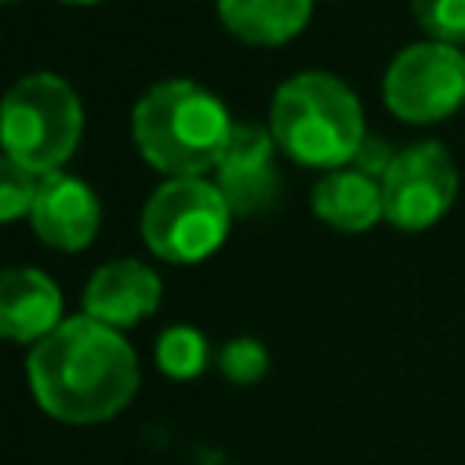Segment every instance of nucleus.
Listing matches in <instances>:
<instances>
[{
    "label": "nucleus",
    "mask_w": 465,
    "mask_h": 465,
    "mask_svg": "<svg viewBox=\"0 0 465 465\" xmlns=\"http://www.w3.org/2000/svg\"><path fill=\"white\" fill-rule=\"evenodd\" d=\"M36 403L69 425H94L124 411L138 389V360L116 327L91 316L62 320L29 352Z\"/></svg>",
    "instance_id": "f257e3e1"
},
{
    "label": "nucleus",
    "mask_w": 465,
    "mask_h": 465,
    "mask_svg": "<svg viewBox=\"0 0 465 465\" xmlns=\"http://www.w3.org/2000/svg\"><path fill=\"white\" fill-rule=\"evenodd\" d=\"M232 127L225 105L193 80H163L149 87L131 116L142 160L167 178H200L218 167Z\"/></svg>",
    "instance_id": "f03ea898"
},
{
    "label": "nucleus",
    "mask_w": 465,
    "mask_h": 465,
    "mask_svg": "<svg viewBox=\"0 0 465 465\" xmlns=\"http://www.w3.org/2000/svg\"><path fill=\"white\" fill-rule=\"evenodd\" d=\"M269 131L276 149L305 167L338 171L356 160L363 145V109L356 94L331 73H298L280 84Z\"/></svg>",
    "instance_id": "7ed1b4c3"
},
{
    "label": "nucleus",
    "mask_w": 465,
    "mask_h": 465,
    "mask_svg": "<svg viewBox=\"0 0 465 465\" xmlns=\"http://www.w3.org/2000/svg\"><path fill=\"white\" fill-rule=\"evenodd\" d=\"M84 109L73 87L51 73L22 76L4 98V153L33 174H54L76 149Z\"/></svg>",
    "instance_id": "20e7f679"
},
{
    "label": "nucleus",
    "mask_w": 465,
    "mask_h": 465,
    "mask_svg": "<svg viewBox=\"0 0 465 465\" xmlns=\"http://www.w3.org/2000/svg\"><path fill=\"white\" fill-rule=\"evenodd\" d=\"M232 211L218 185L203 178H167L142 211V240L163 262H200L229 232Z\"/></svg>",
    "instance_id": "39448f33"
},
{
    "label": "nucleus",
    "mask_w": 465,
    "mask_h": 465,
    "mask_svg": "<svg viewBox=\"0 0 465 465\" xmlns=\"http://www.w3.org/2000/svg\"><path fill=\"white\" fill-rule=\"evenodd\" d=\"M385 105L407 124H432L465 102V54L454 44H414L385 69Z\"/></svg>",
    "instance_id": "423d86ee"
},
{
    "label": "nucleus",
    "mask_w": 465,
    "mask_h": 465,
    "mask_svg": "<svg viewBox=\"0 0 465 465\" xmlns=\"http://www.w3.org/2000/svg\"><path fill=\"white\" fill-rule=\"evenodd\" d=\"M454 193H458V171L440 142H418L396 153L389 171L381 174L385 218L407 232L436 225L454 203Z\"/></svg>",
    "instance_id": "0eeeda50"
},
{
    "label": "nucleus",
    "mask_w": 465,
    "mask_h": 465,
    "mask_svg": "<svg viewBox=\"0 0 465 465\" xmlns=\"http://www.w3.org/2000/svg\"><path fill=\"white\" fill-rule=\"evenodd\" d=\"M272 131H262L258 124H236L232 138L225 145V156L214 167V185L222 189L232 214L251 218L276 203L280 196V171L272 160Z\"/></svg>",
    "instance_id": "6e6552de"
},
{
    "label": "nucleus",
    "mask_w": 465,
    "mask_h": 465,
    "mask_svg": "<svg viewBox=\"0 0 465 465\" xmlns=\"http://www.w3.org/2000/svg\"><path fill=\"white\" fill-rule=\"evenodd\" d=\"M98 196L87 182L73 174H44L36 185V200L29 207V222L36 236L58 251H80L98 232Z\"/></svg>",
    "instance_id": "1a4fd4ad"
},
{
    "label": "nucleus",
    "mask_w": 465,
    "mask_h": 465,
    "mask_svg": "<svg viewBox=\"0 0 465 465\" xmlns=\"http://www.w3.org/2000/svg\"><path fill=\"white\" fill-rule=\"evenodd\" d=\"M156 305H160V280L153 269H145L134 258H120L94 269V276L84 287V316L116 331L145 320Z\"/></svg>",
    "instance_id": "9d476101"
},
{
    "label": "nucleus",
    "mask_w": 465,
    "mask_h": 465,
    "mask_svg": "<svg viewBox=\"0 0 465 465\" xmlns=\"http://www.w3.org/2000/svg\"><path fill=\"white\" fill-rule=\"evenodd\" d=\"M62 323V291L40 269H11L0 280V331L11 341H44Z\"/></svg>",
    "instance_id": "9b49d317"
},
{
    "label": "nucleus",
    "mask_w": 465,
    "mask_h": 465,
    "mask_svg": "<svg viewBox=\"0 0 465 465\" xmlns=\"http://www.w3.org/2000/svg\"><path fill=\"white\" fill-rule=\"evenodd\" d=\"M312 214L341 232H363L378 218H385V196L381 182L356 171V167H338L327 178L316 182L312 189Z\"/></svg>",
    "instance_id": "f8f14e48"
},
{
    "label": "nucleus",
    "mask_w": 465,
    "mask_h": 465,
    "mask_svg": "<svg viewBox=\"0 0 465 465\" xmlns=\"http://www.w3.org/2000/svg\"><path fill=\"white\" fill-rule=\"evenodd\" d=\"M312 0H218L222 25L243 44H283L309 22Z\"/></svg>",
    "instance_id": "ddd939ff"
},
{
    "label": "nucleus",
    "mask_w": 465,
    "mask_h": 465,
    "mask_svg": "<svg viewBox=\"0 0 465 465\" xmlns=\"http://www.w3.org/2000/svg\"><path fill=\"white\" fill-rule=\"evenodd\" d=\"M156 363L167 378H196L207 367V341L196 327H167L156 341Z\"/></svg>",
    "instance_id": "4468645a"
},
{
    "label": "nucleus",
    "mask_w": 465,
    "mask_h": 465,
    "mask_svg": "<svg viewBox=\"0 0 465 465\" xmlns=\"http://www.w3.org/2000/svg\"><path fill=\"white\" fill-rule=\"evenodd\" d=\"M418 25L436 44L465 40V0H411Z\"/></svg>",
    "instance_id": "2eb2a0df"
},
{
    "label": "nucleus",
    "mask_w": 465,
    "mask_h": 465,
    "mask_svg": "<svg viewBox=\"0 0 465 465\" xmlns=\"http://www.w3.org/2000/svg\"><path fill=\"white\" fill-rule=\"evenodd\" d=\"M36 185H40V174H33L22 163L4 156V167H0V214H4V222H15L22 211L33 207Z\"/></svg>",
    "instance_id": "dca6fc26"
},
{
    "label": "nucleus",
    "mask_w": 465,
    "mask_h": 465,
    "mask_svg": "<svg viewBox=\"0 0 465 465\" xmlns=\"http://www.w3.org/2000/svg\"><path fill=\"white\" fill-rule=\"evenodd\" d=\"M218 367H222V374H225L229 381L251 385V381H258V378L265 374L269 352H265L262 341H254V338H236V341H229V345L222 349Z\"/></svg>",
    "instance_id": "f3484780"
},
{
    "label": "nucleus",
    "mask_w": 465,
    "mask_h": 465,
    "mask_svg": "<svg viewBox=\"0 0 465 465\" xmlns=\"http://www.w3.org/2000/svg\"><path fill=\"white\" fill-rule=\"evenodd\" d=\"M389 163H392L389 149H385L381 142H374V138H363V145H360V153H356V160H352L349 167H356V171H363V174L374 178V174H385Z\"/></svg>",
    "instance_id": "a211bd4d"
},
{
    "label": "nucleus",
    "mask_w": 465,
    "mask_h": 465,
    "mask_svg": "<svg viewBox=\"0 0 465 465\" xmlns=\"http://www.w3.org/2000/svg\"><path fill=\"white\" fill-rule=\"evenodd\" d=\"M65 4H98V0H65Z\"/></svg>",
    "instance_id": "6ab92c4d"
},
{
    "label": "nucleus",
    "mask_w": 465,
    "mask_h": 465,
    "mask_svg": "<svg viewBox=\"0 0 465 465\" xmlns=\"http://www.w3.org/2000/svg\"><path fill=\"white\" fill-rule=\"evenodd\" d=\"M7 4H11V0H7Z\"/></svg>",
    "instance_id": "aec40b11"
}]
</instances>
